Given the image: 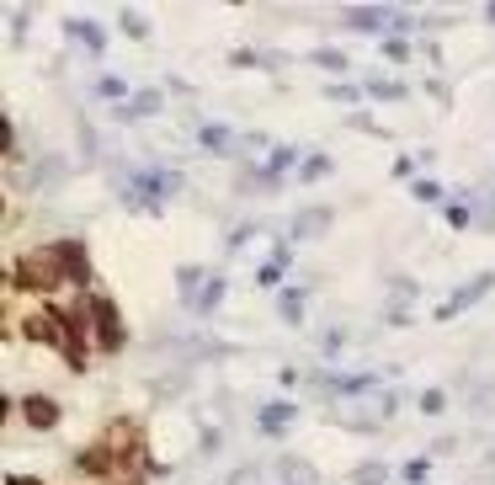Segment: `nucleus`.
Returning a JSON list of instances; mask_svg holds the SVG:
<instances>
[{
	"label": "nucleus",
	"mask_w": 495,
	"mask_h": 485,
	"mask_svg": "<svg viewBox=\"0 0 495 485\" xmlns=\"http://www.w3.org/2000/svg\"><path fill=\"white\" fill-rule=\"evenodd\" d=\"M21 416H27V427H37V432H53L59 427V400H48V395H27L21 400Z\"/></svg>",
	"instance_id": "nucleus-4"
},
{
	"label": "nucleus",
	"mask_w": 495,
	"mask_h": 485,
	"mask_svg": "<svg viewBox=\"0 0 495 485\" xmlns=\"http://www.w3.org/2000/svg\"><path fill=\"white\" fill-rule=\"evenodd\" d=\"M91 315H96V342H101L107 352H117V347H123V326H117V304H112L107 294H96V299H91Z\"/></svg>",
	"instance_id": "nucleus-2"
},
{
	"label": "nucleus",
	"mask_w": 495,
	"mask_h": 485,
	"mask_svg": "<svg viewBox=\"0 0 495 485\" xmlns=\"http://www.w3.org/2000/svg\"><path fill=\"white\" fill-rule=\"evenodd\" d=\"M107 485H144V475H133V470H117Z\"/></svg>",
	"instance_id": "nucleus-5"
},
{
	"label": "nucleus",
	"mask_w": 495,
	"mask_h": 485,
	"mask_svg": "<svg viewBox=\"0 0 495 485\" xmlns=\"http://www.w3.org/2000/svg\"><path fill=\"white\" fill-rule=\"evenodd\" d=\"M53 256H59V267H64V278H69V283H85V278H91V256H85V246H80V240H59V246H53Z\"/></svg>",
	"instance_id": "nucleus-3"
},
{
	"label": "nucleus",
	"mask_w": 495,
	"mask_h": 485,
	"mask_svg": "<svg viewBox=\"0 0 495 485\" xmlns=\"http://www.w3.org/2000/svg\"><path fill=\"white\" fill-rule=\"evenodd\" d=\"M59 283H64V267H59L53 251H27V256L16 262V288H27V294H48V288H59Z\"/></svg>",
	"instance_id": "nucleus-1"
},
{
	"label": "nucleus",
	"mask_w": 495,
	"mask_h": 485,
	"mask_svg": "<svg viewBox=\"0 0 495 485\" xmlns=\"http://www.w3.org/2000/svg\"><path fill=\"white\" fill-rule=\"evenodd\" d=\"M5 485H43V481H32V475H11Z\"/></svg>",
	"instance_id": "nucleus-6"
}]
</instances>
